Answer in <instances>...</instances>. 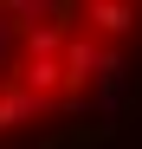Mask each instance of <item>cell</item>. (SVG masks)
<instances>
[{
  "mask_svg": "<svg viewBox=\"0 0 142 149\" xmlns=\"http://www.w3.org/2000/svg\"><path fill=\"white\" fill-rule=\"evenodd\" d=\"M142 104V0H0V143H39Z\"/></svg>",
  "mask_w": 142,
  "mask_h": 149,
  "instance_id": "obj_1",
  "label": "cell"
}]
</instances>
